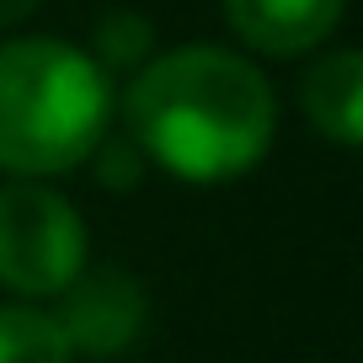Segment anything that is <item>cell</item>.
Returning a JSON list of instances; mask_svg holds the SVG:
<instances>
[{
    "label": "cell",
    "mask_w": 363,
    "mask_h": 363,
    "mask_svg": "<svg viewBox=\"0 0 363 363\" xmlns=\"http://www.w3.org/2000/svg\"><path fill=\"white\" fill-rule=\"evenodd\" d=\"M128 139L177 182H235L278 139V91L225 43H182L150 54L123 91Z\"/></svg>",
    "instance_id": "6da1fadb"
},
{
    "label": "cell",
    "mask_w": 363,
    "mask_h": 363,
    "mask_svg": "<svg viewBox=\"0 0 363 363\" xmlns=\"http://www.w3.org/2000/svg\"><path fill=\"white\" fill-rule=\"evenodd\" d=\"M113 123V75L65 38L0 43V171L59 177L86 166Z\"/></svg>",
    "instance_id": "7a4b0ae2"
},
{
    "label": "cell",
    "mask_w": 363,
    "mask_h": 363,
    "mask_svg": "<svg viewBox=\"0 0 363 363\" xmlns=\"http://www.w3.org/2000/svg\"><path fill=\"white\" fill-rule=\"evenodd\" d=\"M91 262L80 208L43 177L0 182V289L16 299H54Z\"/></svg>",
    "instance_id": "3957f363"
},
{
    "label": "cell",
    "mask_w": 363,
    "mask_h": 363,
    "mask_svg": "<svg viewBox=\"0 0 363 363\" xmlns=\"http://www.w3.org/2000/svg\"><path fill=\"white\" fill-rule=\"evenodd\" d=\"M59 331H65L69 352L75 358H123L150 326V294L128 267L118 262H96V267H80L65 289H59Z\"/></svg>",
    "instance_id": "277c9868"
},
{
    "label": "cell",
    "mask_w": 363,
    "mask_h": 363,
    "mask_svg": "<svg viewBox=\"0 0 363 363\" xmlns=\"http://www.w3.org/2000/svg\"><path fill=\"white\" fill-rule=\"evenodd\" d=\"M230 33L267 59H299L337 33L347 0H219Z\"/></svg>",
    "instance_id": "5b68a950"
},
{
    "label": "cell",
    "mask_w": 363,
    "mask_h": 363,
    "mask_svg": "<svg viewBox=\"0 0 363 363\" xmlns=\"http://www.w3.org/2000/svg\"><path fill=\"white\" fill-rule=\"evenodd\" d=\"M299 107L305 118L342 150L363 145V54L358 48H331L299 80Z\"/></svg>",
    "instance_id": "8992f818"
},
{
    "label": "cell",
    "mask_w": 363,
    "mask_h": 363,
    "mask_svg": "<svg viewBox=\"0 0 363 363\" xmlns=\"http://www.w3.org/2000/svg\"><path fill=\"white\" fill-rule=\"evenodd\" d=\"M0 363H75L54 310L38 305H0Z\"/></svg>",
    "instance_id": "52a82bcc"
},
{
    "label": "cell",
    "mask_w": 363,
    "mask_h": 363,
    "mask_svg": "<svg viewBox=\"0 0 363 363\" xmlns=\"http://www.w3.org/2000/svg\"><path fill=\"white\" fill-rule=\"evenodd\" d=\"M86 54L96 59L107 75H134V69L155 54V22L139 16V11H128V6H118V11L96 16Z\"/></svg>",
    "instance_id": "ba28073f"
},
{
    "label": "cell",
    "mask_w": 363,
    "mask_h": 363,
    "mask_svg": "<svg viewBox=\"0 0 363 363\" xmlns=\"http://www.w3.org/2000/svg\"><path fill=\"white\" fill-rule=\"evenodd\" d=\"M86 160H91V171H96V182H102V187H113V193H128V187H139V177L150 171L145 150L128 139V128H123V134H113V128H107Z\"/></svg>",
    "instance_id": "9c48e42d"
},
{
    "label": "cell",
    "mask_w": 363,
    "mask_h": 363,
    "mask_svg": "<svg viewBox=\"0 0 363 363\" xmlns=\"http://www.w3.org/2000/svg\"><path fill=\"white\" fill-rule=\"evenodd\" d=\"M38 6H43V0H0V33H6V27H16V22H27Z\"/></svg>",
    "instance_id": "30bf717a"
}]
</instances>
